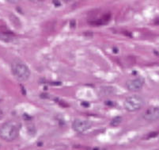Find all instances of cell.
Instances as JSON below:
<instances>
[{
  "label": "cell",
  "instance_id": "obj_2",
  "mask_svg": "<svg viewBox=\"0 0 159 150\" xmlns=\"http://www.w3.org/2000/svg\"><path fill=\"white\" fill-rule=\"evenodd\" d=\"M19 128L13 122H7L0 127V138L6 142H13L18 137Z\"/></svg>",
  "mask_w": 159,
  "mask_h": 150
},
{
  "label": "cell",
  "instance_id": "obj_12",
  "mask_svg": "<svg viewBox=\"0 0 159 150\" xmlns=\"http://www.w3.org/2000/svg\"><path fill=\"white\" fill-rule=\"evenodd\" d=\"M0 146H1V145H0Z\"/></svg>",
  "mask_w": 159,
  "mask_h": 150
},
{
  "label": "cell",
  "instance_id": "obj_8",
  "mask_svg": "<svg viewBox=\"0 0 159 150\" xmlns=\"http://www.w3.org/2000/svg\"><path fill=\"white\" fill-rule=\"evenodd\" d=\"M122 121L123 119L120 116H116V117L113 118V119H112V121H111L110 122V125L112 126H113V127H116V126H118L120 124L121 122H122Z\"/></svg>",
  "mask_w": 159,
  "mask_h": 150
},
{
  "label": "cell",
  "instance_id": "obj_5",
  "mask_svg": "<svg viewBox=\"0 0 159 150\" xmlns=\"http://www.w3.org/2000/svg\"><path fill=\"white\" fill-rule=\"evenodd\" d=\"M144 85V79L143 77H137V78L129 80L127 81L126 87L130 91H138L143 88Z\"/></svg>",
  "mask_w": 159,
  "mask_h": 150
},
{
  "label": "cell",
  "instance_id": "obj_3",
  "mask_svg": "<svg viewBox=\"0 0 159 150\" xmlns=\"http://www.w3.org/2000/svg\"><path fill=\"white\" fill-rule=\"evenodd\" d=\"M144 106V99L141 96L133 94L128 96L124 100V107L125 110L129 112H135L139 110Z\"/></svg>",
  "mask_w": 159,
  "mask_h": 150
},
{
  "label": "cell",
  "instance_id": "obj_1",
  "mask_svg": "<svg viewBox=\"0 0 159 150\" xmlns=\"http://www.w3.org/2000/svg\"><path fill=\"white\" fill-rule=\"evenodd\" d=\"M11 71L18 80L20 82H25L30 79L31 72L30 69L25 64L19 60H15L11 64Z\"/></svg>",
  "mask_w": 159,
  "mask_h": 150
},
{
  "label": "cell",
  "instance_id": "obj_10",
  "mask_svg": "<svg viewBox=\"0 0 159 150\" xmlns=\"http://www.w3.org/2000/svg\"><path fill=\"white\" fill-rule=\"evenodd\" d=\"M6 1H7V2H10V3L14 4V3H18L20 0H6Z\"/></svg>",
  "mask_w": 159,
  "mask_h": 150
},
{
  "label": "cell",
  "instance_id": "obj_4",
  "mask_svg": "<svg viewBox=\"0 0 159 150\" xmlns=\"http://www.w3.org/2000/svg\"><path fill=\"white\" fill-rule=\"evenodd\" d=\"M92 126V123L89 121L83 119H75L72 123V128L75 132L79 133H83L89 130Z\"/></svg>",
  "mask_w": 159,
  "mask_h": 150
},
{
  "label": "cell",
  "instance_id": "obj_9",
  "mask_svg": "<svg viewBox=\"0 0 159 150\" xmlns=\"http://www.w3.org/2000/svg\"><path fill=\"white\" fill-rule=\"evenodd\" d=\"M30 1L34 4H40L44 2V0H30Z\"/></svg>",
  "mask_w": 159,
  "mask_h": 150
},
{
  "label": "cell",
  "instance_id": "obj_6",
  "mask_svg": "<svg viewBox=\"0 0 159 150\" xmlns=\"http://www.w3.org/2000/svg\"><path fill=\"white\" fill-rule=\"evenodd\" d=\"M144 120L147 122H155L159 119V107H150L144 112Z\"/></svg>",
  "mask_w": 159,
  "mask_h": 150
},
{
  "label": "cell",
  "instance_id": "obj_11",
  "mask_svg": "<svg viewBox=\"0 0 159 150\" xmlns=\"http://www.w3.org/2000/svg\"><path fill=\"white\" fill-rule=\"evenodd\" d=\"M3 112H2V110L0 109V119H2V118H3Z\"/></svg>",
  "mask_w": 159,
  "mask_h": 150
},
{
  "label": "cell",
  "instance_id": "obj_7",
  "mask_svg": "<svg viewBox=\"0 0 159 150\" xmlns=\"http://www.w3.org/2000/svg\"><path fill=\"white\" fill-rule=\"evenodd\" d=\"M15 37L12 33H7V32H0V41L4 42H12L14 41Z\"/></svg>",
  "mask_w": 159,
  "mask_h": 150
}]
</instances>
